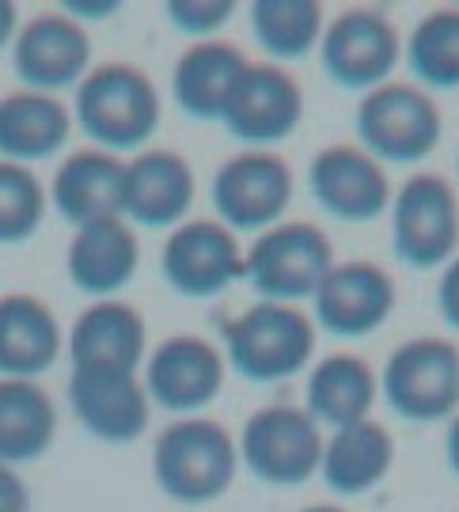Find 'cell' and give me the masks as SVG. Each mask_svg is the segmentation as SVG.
I'll return each mask as SVG.
<instances>
[{"label":"cell","mask_w":459,"mask_h":512,"mask_svg":"<svg viewBox=\"0 0 459 512\" xmlns=\"http://www.w3.org/2000/svg\"><path fill=\"white\" fill-rule=\"evenodd\" d=\"M247 251L239 247V236L224 228L221 220L194 217L171 228L160 251L164 281L186 300H213L224 289L243 281Z\"/></svg>","instance_id":"cell-11"},{"label":"cell","mask_w":459,"mask_h":512,"mask_svg":"<svg viewBox=\"0 0 459 512\" xmlns=\"http://www.w3.org/2000/svg\"><path fill=\"white\" fill-rule=\"evenodd\" d=\"M437 315L452 330H459V255L441 270V281H437Z\"/></svg>","instance_id":"cell-32"},{"label":"cell","mask_w":459,"mask_h":512,"mask_svg":"<svg viewBox=\"0 0 459 512\" xmlns=\"http://www.w3.org/2000/svg\"><path fill=\"white\" fill-rule=\"evenodd\" d=\"M118 8H122L118 0H103V4H84V0H65V4H61V12H65V16H73L76 23H80V19H111L114 12H118Z\"/></svg>","instance_id":"cell-34"},{"label":"cell","mask_w":459,"mask_h":512,"mask_svg":"<svg viewBox=\"0 0 459 512\" xmlns=\"http://www.w3.org/2000/svg\"><path fill=\"white\" fill-rule=\"evenodd\" d=\"M247 65L251 61L236 42H224V38L190 42L171 69V99L194 122H221Z\"/></svg>","instance_id":"cell-23"},{"label":"cell","mask_w":459,"mask_h":512,"mask_svg":"<svg viewBox=\"0 0 459 512\" xmlns=\"http://www.w3.org/2000/svg\"><path fill=\"white\" fill-rule=\"evenodd\" d=\"M304 122V88L285 65L251 61L221 114L228 137L247 148H270L289 141Z\"/></svg>","instance_id":"cell-13"},{"label":"cell","mask_w":459,"mask_h":512,"mask_svg":"<svg viewBox=\"0 0 459 512\" xmlns=\"http://www.w3.org/2000/svg\"><path fill=\"white\" fill-rule=\"evenodd\" d=\"M69 406L76 421L103 444H133L152 421L141 372H73Z\"/></svg>","instance_id":"cell-19"},{"label":"cell","mask_w":459,"mask_h":512,"mask_svg":"<svg viewBox=\"0 0 459 512\" xmlns=\"http://www.w3.org/2000/svg\"><path fill=\"white\" fill-rule=\"evenodd\" d=\"M406 69L425 92L459 88V8L444 4L425 12L406 38Z\"/></svg>","instance_id":"cell-29"},{"label":"cell","mask_w":459,"mask_h":512,"mask_svg":"<svg viewBox=\"0 0 459 512\" xmlns=\"http://www.w3.org/2000/svg\"><path fill=\"white\" fill-rule=\"evenodd\" d=\"M380 395L414 425L452 421L459 414V346L437 334L395 346L380 372Z\"/></svg>","instance_id":"cell-6"},{"label":"cell","mask_w":459,"mask_h":512,"mask_svg":"<svg viewBox=\"0 0 459 512\" xmlns=\"http://www.w3.org/2000/svg\"><path fill=\"white\" fill-rule=\"evenodd\" d=\"M357 145L380 164H422L429 160L444 133V114L433 92L414 80H387L361 95L353 110Z\"/></svg>","instance_id":"cell-4"},{"label":"cell","mask_w":459,"mask_h":512,"mask_svg":"<svg viewBox=\"0 0 459 512\" xmlns=\"http://www.w3.org/2000/svg\"><path fill=\"white\" fill-rule=\"evenodd\" d=\"M391 251L410 270H437L459 255V190L441 171H414L391 194Z\"/></svg>","instance_id":"cell-7"},{"label":"cell","mask_w":459,"mask_h":512,"mask_svg":"<svg viewBox=\"0 0 459 512\" xmlns=\"http://www.w3.org/2000/svg\"><path fill=\"white\" fill-rule=\"evenodd\" d=\"M399 61H403V35L384 8L353 4L327 19L319 42V65L338 88L361 95L372 92L391 80Z\"/></svg>","instance_id":"cell-10"},{"label":"cell","mask_w":459,"mask_h":512,"mask_svg":"<svg viewBox=\"0 0 459 512\" xmlns=\"http://www.w3.org/2000/svg\"><path fill=\"white\" fill-rule=\"evenodd\" d=\"M308 190L327 217L342 224H368L391 209V179L387 167L368 156L361 145H327L308 164Z\"/></svg>","instance_id":"cell-15"},{"label":"cell","mask_w":459,"mask_h":512,"mask_svg":"<svg viewBox=\"0 0 459 512\" xmlns=\"http://www.w3.org/2000/svg\"><path fill=\"white\" fill-rule=\"evenodd\" d=\"M315 319L300 304L255 300L221 327L224 361L251 384H281L315 361Z\"/></svg>","instance_id":"cell-2"},{"label":"cell","mask_w":459,"mask_h":512,"mask_svg":"<svg viewBox=\"0 0 459 512\" xmlns=\"http://www.w3.org/2000/svg\"><path fill=\"white\" fill-rule=\"evenodd\" d=\"M395 467V437L376 418L331 429L323 440L319 475L338 497H361L376 490Z\"/></svg>","instance_id":"cell-26"},{"label":"cell","mask_w":459,"mask_h":512,"mask_svg":"<svg viewBox=\"0 0 459 512\" xmlns=\"http://www.w3.org/2000/svg\"><path fill=\"white\" fill-rule=\"evenodd\" d=\"M141 270V239L137 228L122 217L92 220L84 228H76L65 251V274L73 281V289L95 296V300H111L126 289Z\"/></svg>","instance_id":"cell-20"},{"label":"cell","mask_w":459,"mask_h":512,"mask_svg":"<svg viewBox=\"0 0 459 512\" xmlns=\"http://www.w3.org/2000/svg\"><path fill=\"white\" fill-rule=\"evenodd\" d=\"M456 179H459V152H456Z\"/></svg>","instance_id":"cell-38"},{"label":"cell","mask_w":459,"mask_h":512,"mask_svg":"<svg viewBox=\"0 0 459 512\" xmlns=\"http://www.w3.org/2000/svg\"><path fill=\"white\" fill-rule=\"evenodd\" d=\"M0 512H31V490L8 463H0Z\"/></svg>","instance_id":"cell-33"},{"label":"cell","mask_w":459,"mask_h":512,"mask_svg":"<svg viewBox=\"0 0 459 512\" xmlns=\"http://www.w3.org/2000/svg\"><path fill=\"white\" fill-rule=\"evenodd\" d=\"M198 194V175L175 148H141L126 160L122 220L133 228H179L190 220Z\"/></svg>","instance_id":"cell-17"},{"label":"cell","mask_w":459,"mask_h":512,"mask_svg":"<svg viewBox=\"0 0 459 512\" xmlns=\"http://www.w3.org/2000/svg\"><path fill=\"white\" fill-rule=\"evenodd\" d=\"M57 440V406L38 380H0V463L23 467Z\"/></svg>","instance_id":"cell-27"},{"label":"cell","mask_w":459,"mask_h":512,"mask_svg":"<svg viewBox=\"0 0 459 512\" xmlns=\"http://www.w3.org/2000/svg\"><path fill=\"white\" fill-rule=\"evenodd\" d=\"M122 183H126V160L107 148H76L54 171L50 202L73 228L92 220L122 217Z\"/></svg>","instance_id":"cell-21"},{"label":"cell","mask_w":459,"mask_h":512,"mask_svg":"<svg viewBox=\"0 0 459 512\" xmlns=\"http://www.w3.org/2000/svg\"><path fill=\"white\" fill-rule=\"evenodd\" d=\"M61 349L65 334L42 296H0V380H38L57 365Z\"/></svg>","instance_id":"cell-22"},{"label":"cell","mask_w":459,"mask_h":512,"mask_svg":"<svg viewBox=\"0 0 459 512\" xmlns=\"http://www.w3.org/2000/svg\"><path fill=\"white\" fill-rule=\"evenodd\" d=\"M19 35V8L12 0H0V50H8Z\"/></svg>","instance_id":"cell-35"},{"label":"cell","mask_w":459,"mask_h":512,"mask_svg":"<svg viewBox=\"0 0 459 512\" xmlns=\"http://www.w3.org/2000/svg\"><path fill=\"white\" fill-rule=\"evenodd\" d=\"M239 475L236 437L217 418L190 414L171 421L152 444V482L179 505L221 501Z\"/></svg>","instance_id":"cell-3"},{"label":"cell","mask_w":459,"mask_h":512,"mask_svg":"<svg viewBox=\"0 0 459 512\" xmlns=\"http://www.w3.org/2000/svg\"><path fill=\"white\" fill-rule=\"evenodd\" d=\"M65 349L73 372H141L148 357V323L118 296L95 300L76 315Z\"/></svg>","instance_id":"cell-18"},{"label":"cell","mask_w":459,"mask_h":512,"mask_svg":"<svg viewBox=\"0 0 459 512\" xmlns=\"http://www.w3.org/2000/svg\"><path fill=\"white\" fill-rule=\"evenodd\" d=\"M73 137V110L57 95L46 92H8L0 95V160L31 167L54 160Z\"/></svg>","instance_id":"cell-24"},{"label":"cell","mask_w":459,"mask_h":512,"mask_svg":"<svg viewBox=\"0 0 459 512\" xmlns=\"http://www.w3.org/2000/svg\"><path fill=\"white\" fill-rule=\"evenodd\" d=\"M296 194L293 164L274 148H243L213 171L209 198L232 232H266L285 220Z\"/></svg>","instance_id":"cell-9"},{"label":"cell","mask_w":459,"mask_h":512,"mask_svg":"<svg viewBox=\"0 0 459 512\" xmlns=\"http://www.w3.org/2000/svg\"><path fill=\"white\" fill-rule=\"evenodd\" d=\"M323 440V425L304 406H262L239 429V467L266 486H304L319 475Z\"/></svg>","instance_id":"cell-8"},{"label":"cell","mask_w":459,"mask_h":512,"mask_svg":"<svg viewBox=\"0 0 459 512\" xmlns=\"http://www.w3.org/2000/svg\"><path fill=\"white\" fill-rule=\"evenodd\" d=\"M50 190L31 167L0 160V247L27 243L42 228Z\"/></svg>","instance_id":"cell-30"},{"label":"cell","mask_w":459,"mask_h":512,"mask_svg":"<svg viewBox=\"0 0 459 512\" xmlns=\"http://www.w3.org/2000/svg\"><path fill=\"white\" fill-rule=\"evenodd\" d=\"M380 395V376L361 353H327L308 368V387H304V410L319 425H353V421L372 418V406Z\"/></svg>","instance_id":"cell-25"},{"label":"cell","mask_w":459,"mask_h":512,"mask_svg":"<svg viewBox=\"0 0 459 512\" xmlns=\"http://www.w3.org/2000/svg\"><path fill=\"white\" fill-rule=\"evenodd\" d=\"M312 304V319L319 330L334 338H368L391 319L399 304V285L380 262L346 258L334 262V270L315 289Z\"/></svg>","instance_id":"cell-14"},{"label":"cell","mask_w":459,"mask_h":512,"mask_svg":"<svg viewBox=\"0 0 459 512\" xmlns=\"http://www.w3.org/2000/svg\"><path fill=\"white\" fill-rule=\"evenodd\" d=\"M141 380L152 406L190 418L217 403L228 380V361L221 346H213L202 334H171L145 357Z\"/></svg>","instance_id":"cell-12"},{"label":"cell","mask_w":459,"mask_h":512,"mask_svg":"<svg viewBox=\"0 0 459 512\" xmlns=\"http://www.w3.org/2000/svg\"><path fill=\"white\" fill-rule=\"evenodd\" d=\"M12 69L31 92L57 95L92 73V38L84 23L65 12H38L19 23L12 42Z\"/></svg>","instance_id":"cell-16"},{"label":"cell","mask_w":459,"mask_h":512,"mask_svg":"<svg viewBox=\"0 0 459 512\" xmlns=\"http://www.w3.org/2000/svg\"><path fill=\"white\" fill-rule=\"evenodd\" d=\"M236 8V0H167L164 16L186 38L205 42V38H217V31H224L232 23Z\"/></svg>","instance_id":"cell-31"},{"label":"cell","mask_w":459,"mask_h":512,"mask_svg":"<svg viewBox=\"0 0 459 512\" xmlns=\"http://www.w3.org/2000/svg\"><path fill=\"white\" fill-rule=\"evenodd\" d=\"M331 236L312 220H281L274 228L258 232L247 247L243 281L258 293V300L300 304L312 300L323 277L334 270Z\"/></svg>","instance_id":"cell-5"},{"label":"cell","mask_w":459,"mask_h":512,"mask_svg":"<svg viewBox=\"0 0 459 512\" xmlns=\"http://www.w3.org/2000/svg\"><path fill=\"white\" fill-rule=\"evenodd\" d=\"M444 456H448V467H452V475L459 478V414L448 421V433H444Z\"/></svg>","instance_id":"cell-36"},{"label":"cell","mask_w":459,"mask_h":512,"mask_svg":"<svg viewBox=\"0 0 459 512\" xmlns=\"http://www.w3.org/2000/svg\"><path fill=\"white\" fill-rule=\"evenodd\" d=\"M300 512H346V509L334 505V501H315V505H308V509H300Z\"/></svg>","instance_id":"cell-37"},{"label":"cell","mask_w":459,"mask_h":512,"mask_svg":"<svg viewBox=\"0 0 459 512\" xmlns=\"http://www.w3.org/2000/svg\"><path fill=\"white\" fill-rule=\"evenodd\" d=\"M247 23L274 65H293L319 50L327 16L319 0H255L247 4Z\"/></svg>","instance_id":"cell-28"},{"label":"cell","mask_w":459,"mask_h":512,"mask_svg":"<svg viewBox=\"0 0 459 512\" xmlns=\"http://www.w3.org/2000/svg\"><path fill=\"white\" fill-rule=\"evenodd\" d=\"M164 103L156 80L133 61H103L76 84L73 126L92 137L95 148L107 152H133L152 141L160 129Z\"/></svg>","instance_id":"cell-1"}]
</instances>
